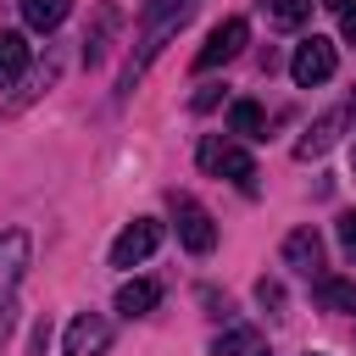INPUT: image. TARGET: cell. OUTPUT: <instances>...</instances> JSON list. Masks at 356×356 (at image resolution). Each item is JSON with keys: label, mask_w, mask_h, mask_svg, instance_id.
Returning a JSON list of instances; mask_svg holds the SVG:
<instances>
[{"label": "cell", "mask_w": 356, "mask_h": 356, "mask_svg": "<svg viewBox=\"0 0 356 356\" xmlns=\"http://www.w3.org/2000/svg\"><path fill=\"white\" fill-rule=\"evenodd\" d=\"M22 273H28V234L11 228V234H0V345H6V334H11V312H17Z\"/></svg>", "instance_id": "6da1fadb"}, {"label": "cell", "mask_w": 356, "mask_h": 356, "mask_svg": "<svg viewBox=\"0 0 356 356\" xmlns=\"http://www.w3.org/2000/svg\"><path fill=\"white\" fill-rule=\"evenodd\" d=\"M195 156H200V167H206L211 178H234V184H239L245 195L256 189V161H250V150H239V145H228L222 134H206Z\"/></svg>", "instance_id": "7a4b0ae2"}, {"label": "cell", "mask_w": 356, "mask_h": 356, "mask_svg": "<svg viewBox=\"0 0 356 356\" xmlns=\"http://www.w3.org/2000/svg\"><path fill=\"white\" fill-rule=\"evenodd\" d=\"M245 39H250V22L245 17H228V22H217L211 33H206V44L195 50V72H211V67H228L239 50H245Z\"/></svg>", "instance_id": "3957f363"}, {"label": "cell", "mask_w": 356, "mask_h": 356, "mask_svg": "<svg viewBox=\"0 0 356 356\" xmlns=\"http://www.w3.org/2000/svg\"><path fill=\"white\" fill-rule=\"evenodd\" d=\"M172 217H178V239H184L195 256H211V250H217V222H211V211H206L200 200L178 195V200H172Z\"/></svg>", "instance_id": "277c9868"}, {"label": "cell", "mask_w": 356, "mask_h": 356, "mask_svg": "<svg viewBox=\"0 0 356 356\" xmlns=\"http://www.w3.org/2000/svg\"><path fill=\"white\" fill-rule=\"evenodd\" d=\"M334 67H339L334 44L312 33V39H306V44L295 50V61H289V78H295L300 89H317V83H328V78H334Z\"/></svg>", "instance_id": "5b68a950"}, {"label": "cell", "mask_w": 356, "mask_h": 356, "mask_svg": "<svg viewBox=\"0 0 356 356\" xmlns=\"http://www.w3.org/2000/svg\"><path fill=\"white\" fill-rule=\"evenodd\" d=\"M156 245H161V222H156V217H134V222L111 239V267H139Z\"/></svg>", "instance_id": "8992f818"}, {"label": "cell", "mask_w": 356, "mask_h": 356, "mask_svg": "<svg viewBox=\"0 0 356 356\" xmlns=\"http://www.w3.org/2000/svg\"><path fill=\"white\" fill-rule=\"evenodd\" d=\"M67 356H100L106 345H111V323L106 317H95V312H83V317H72L67 323Z\"/></svg>", "instance_id": "52a82bcc"}, {"label": "cell", "mask_w": 356, "mask_h": 356, "mask_svg": "<svg viewBox=\"0 0 356 356\" xmlns=\"http://www.w3.org/2000/svg\"><path fill=\"white\" fill-rule=\"evenodd\" d=\"M284 267L317 278V267H323V239H317V228H295V234L284 239Z\"/></svg>", "instance_id": "ba28073f"}, {"label": "cell", "mask_w": 356, "mask_h": 356, "mask_svg": "<svg viewBox=\"0 0 356 356\" xmlns=\"http://www.w3.org/2000/svg\"><path fill=\"white\" fill-rule=\"evenodd\" d=\"M156 300H161V284L156 278H128L117 289V312L122 317H145V312H156Z\"/></svg>", "instance_id": "9c48e42d"}, {"label": "cell", "mask_w": 356, "mask_h": 356, "mask_svg": "<svg viewBox=\"0 0 356 356\" xmlns=\"http://www.w3.org/2000/svg\"><path fill=\"white\" fill-rule=\"evenodd\" d=\"M28 39L17 33V28H0V83H17L22 78V67H28Z\"/></svg>", "instance_id": "30bf717a"}, {"label": "cell", "mask_w": 356, "mask_h": 356, "mask_svg": "<svg viewBox=\"0 0 356 356\" xmlns=\"http://www.w3.org/2000/svg\"><path fill=\"white\" fill-rule=\"evenodd\" d=\"M211 356H261V334L245 328V323H234V328H222L211 339Z\"/></svg>", "instance_id": "8fae6325"}, {"label": "cell", "mask_w": 356, "mask_h": 356, "mask_svg": "<svg viewBox=\"0 0 356 356\" xmlns=\"http://www.w3.org/2000/svg\"><path fill=\"white\" fill-rule=\"evenodd\" d=\"M67 11H72V0H22V22H28L33 33L61 28V22H67Z\"/></svg>", "instance_id": "7c38bea8"}, {"label": "cell", "mask_w": 356, "mask_h": 356, "mask_svg": "<svg viewBox=\"0 0 356 356\" xmlns=\"http://www.w3.org/2000/svg\"><path fill=\"white\" fill-rule=\"evenodd\" d=\"M228 128H234L239 139H267V111H261L256 100H234V106H228Z\"/></svg>", "instance_id": "4fadbf2b"}, {"label": "cell", "mask_w": 356, "mask_h": 356, "mask_svg": "<svg viewBox=\"0 0 356 356\" xmlns=\"http://www.w3.org/2000/svg\"><path fill=\"white\" fill-rule=\"evenodd\" d=\"M334 134H339V111H328V117H317V122L306 128V139L295 145V156H300V161H312V156H323V150L334 145Z\"/></svg>", "instance_id": "5bb4252c"}, {"label": "cell", "mask_w": 356, "mask_h": 356, "mask_svg": "<svg viewBox=\"0 0 356 356\" xmlns=\"http://www.w3.org/2000/svg\"><path fill=\"white\" fill-rule=\"evenodd\" d=\"M317 300L328 312H356V278H323L317 273Z\"/></svg>", "instance_id": "9a60e30c"}, {"label": "cell", "mask_w": 356, "mask_h": 356, "mask_svg": "<svg viewBox=\"0 0 356 356\" xmlns=\"http://www.w3.org/2000/svg\"><path fill=\"white\" fill-rule=\"evenodd\" d=\"M312 6H317V0H273V22H278V28H300V22L312 17Z\"/></svg>", "instance_id": "2e32d148"}, {"label": "cell", "mask_w": 356, "mask_h": 356, "mask_svg": "<svg viewBox=\"0 0 356 356\" xmlns=\"http://www.w3.org/2000/svg\"><path fill=\"white\" fill-rule=\"evenodd\" d=\"M339 250H345V256L356 261V206H350V211L339 217Z\"/></svg>", "instance_id": "e0dca14e"}, {"label": "cell", "mask_w": 356, "mask_h": 356, "mask_svg": "<svg viewBox=\"0 0 356 356\" xmlns=\"http://www.w3.org/2000/svg\"><path fill=\"white\" fill-rule=\"evenodd\" d=\"M256 300H261V306H284V289H278L273 278H261V284H256Z\"/></svg>", "instance_id": "ac0fdd59"}, {"label": "cell", "mask_w": 356, "mask_h": 356, "mask_svg": "<svg viewBox=\"0 0 356 356\" xmlns=\"http://www.w3.org/2000/svg\"><path fill=\"white\" fill-rule=\"evenodd\" d=\"M211 106H217V83H206V89L195 95V111H211Z\"/></svg>", "instance_id": "d6986e66"}, {"label": "cell", "mask_w": 356, "mask_h": 356, "mask_svg": "<svg viewBox=\"0 0 356 356\" xmlns=\"http://www.w3.org/2000/svg\"><path fill=\"white\" fill-rule=\"evenodd\" d=\"M339 28H345V44H356V6H350V11H339Z\"/></svg>", "instance_id": "ffe728a7"}, {"label": "cell", "mask_w": 356, "mask_h": 356, "mask_svg": "<svg viewBox=\"0 0 356 356\" xmlns=\"http://www.w3.org/2000/svg\"><path fill=\"white\" fill-rule=\"evenodd\" d=\"M317 6H328V11H350L356 0H317Z\"/></svg>", "instance_id": "44dd1931"}, {"label": "cell", "mask_w": 356, "mask_h": 356, "mask_svg": "<svg viewBox=\"0 0 356 356\" xmlns=\"http://www.w3.org/2000/svg\"><path fill=\"white\" fill-rule=\"evenodd\" d=\"M350 117H356V89H350Z\"/></svg>", "instance_id": "7402d4cb"}, {"label": "cell", "mask_w": 356, "mask_h": 356, "mask_svg": "<svg viewBox=\"0 0 356 356\" xmlns=\"http://www.w3.org/2000/svg\"><path fill=\"white\" fill-rule=\"evenodd\" d=\"M350 167H356V161H350Z\"/></svg>", "instance_id": "603a6c76"}]
</instances>
